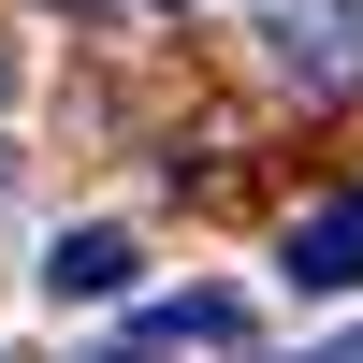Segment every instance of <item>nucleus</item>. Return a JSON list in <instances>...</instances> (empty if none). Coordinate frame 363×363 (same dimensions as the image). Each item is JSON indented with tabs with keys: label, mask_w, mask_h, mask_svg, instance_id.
<instances>
[{
	"label": "nucleus",
	"mask_w": 363,
	"mask_h": 363,
	"mask_svg": "<svg viewBox=\"0 0 363 363\" xmlns=\"http://www.w3.org/2000/svg\"><path fill=\"white\" fill-rule=\"evenodd\" d=\"M247 58L306 102H335V87H363V0H247Z\"/></svg>",
	"instance_id": "obj_1"
},
{
	"label": "nucleus",
	"mask_w": 363,
	"mask_h": 363,
	"mask_svg": "<svg viewBox=\"0 0 363 363\" xmlns=\"http://www.w3.org/2000/svg\"><path fill=\"white\" fill-rule=\"evenodd\" d=\"M277 291H306V306H335V291H363V189L306 203V218L277 233Z\"/></svg>",
	"instance_id": "obj_2"
},
{
	"label": "nucleus",
	"mask_w": 363,
	"mask_h": 363,
	"mask_svg": "<svg viewBox=\"0 0 363 363\" xmlns=\"http://www.w3.org/2000/svg\"><path fill=\"white\" fill-rule=\"evenodd\" d=\"M131 277H145V247H131L116 218H73V233L44 247V291H58V306H116Z\"/></svg>",
	"instance_id": "obj_3"
},
{
	"label": "nucleus",
	"mask_w": 363,
	"mask_h": 363,
	"mask_svg": "<svg viewBox=\"0 0 363 363\" xmlns=\"http://www.w3.org/2000/svg\"><path fill=\"white\" fill-rule=\"evenodd\" d=\"M0 102H15V44H0Z\"/></svg>",
	"instance_id": "obj_4"
},
{
	"label": "nucleus",
	"mask_w": 363,
	"mask_h": 363,
	"mask_svg": "<svg viewBox=\"0 0 363 363\" xmlns=\"http://www.w3.org/2000/svg\"><path fill=\"white\" fill-rule=\"evenodd\" d=\"M58 15H87V0H58Z\"/></svg>",
	"instance_id": "obj_5"
},
{
	"label": "nucleus",
	"mask_w": 363,
	"mask_h": 363,
	"mask_svg": "<svg viewBox=\"0 0 363 363\" xmlns=\"http://www.w3.org/2000/svg\"><path fill=\"white\" fill-rule=\"evenodd\" d=\"M0 189H15V160H0Z\"/></svg>",
	"instance_id": "obj_6"
}]
</instances>
